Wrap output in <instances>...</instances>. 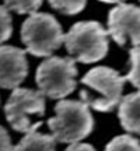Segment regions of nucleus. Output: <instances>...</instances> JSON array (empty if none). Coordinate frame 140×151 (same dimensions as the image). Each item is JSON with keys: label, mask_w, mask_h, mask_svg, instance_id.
Returning a JSON list of instances; mask_svg holds the SVG:
<instances>
[{"label": "nucleus", "mask_w": 140, "mask_h": 151, "mask_svg": "<svg viewBox=\"0 0 140 151\" xmlns=\"http://www.w3.org/2000/svg\"><path fill=\"white\" fill-rule=\"evenodd\" d=\"M125 81L126 77L111 67H94L81 78L86 87L80 91L81 101L98 112H111L122 101Z\"/></svg>", "instance_id": "f257e3e1"}, {"label": "nucleus", "mask_w": 140, "mask_h": 151, "mask_svg": "<svg viewBox=\"0 0 140 151\" xmlns=\"http://www.w3.org/2000/svg\"><path fill=\"white\" fill-rule=\"evenodd\" d=\"M55 140L76 144L86 139L94 129L90 106L83 101L62 99L55 106V116L48 120Z\"/></svg>", "instance_id": "f03ea898"}, {"label": "nucleus", "mask_w": 140, "mask_h": 151, "mask_svg": "<svg viewBox=\"0 0 140 151\" xmlns=\"http://www.w3.org/2000/svg\"><path fill=\"white\" fill-rule=\"evenodd\" d=\"M21 41L31 55L37 58H51L65 42V35L53 16L37 11L22 22Z\"/></svg>", "instance_id": "7ed1b4c3"}, {"label": "nucleus", "mask_w": 140, "mask_h": 151, "mask_svg": "<svg viewBox=\"0 0 140 151\" xmlns=\"http://www.w3.org/2000/svg\"><path fill=\"white\" fill-rule=\"evenodd\" d=\"M65 45L76 62L94 63L108 53V32L98 21L76 22L65 35Z\"/></svg>", "instance_id": "20e7f679"}, {"label": "nucleus", "mask_w": 140, "mask_h": 151, "mask_svg": "<svg viewBox=\"0 0 140 151\" xmlns=\"http://www.w3.org/2000/svg\"><path fill=\"white\" fill-rule=\"evenodd\" d=\"M77 67L71 58L51 56L38 66L35 81L39 91L52 99H62L74 91Z\"/></svg>", "instance_id": "39448f33"}, {"label": "nucleus", "mask_w": 140, "mask_h": 151, "mask_svg": "<svg viewBox=\"0 0 140 151\" xmlns=\"http://www.w3.org/2000/svg\"><path fill=\"white\" fill-rule=\"evenodd\" d=\"M4 113L13 129L27 134L42 124L34 119L45 115V95L30 88H16L6 102Z\"/></svg>", "instance_id": "423d86ee"}, {"label": "nucleus", "mask_w": 140, "mask_h": 151, "mask_svg": "<svg viewBox=\"0 0 140 151\" xmlns=\"http://www.w3.org/2000/svg\"><path fill=\"white\" fill-rule=\"evenodd\" d=\"M108 34L121 46H140V7L126 3L113 7L108 16Z\"/></svg>", "instance_id": "0eeeda50"}, {"label": "nucleus", "mask_w": 140, "mask_h": 151, "mask_svg": "<svg viewBox=\"0 0 140 151\" xmlns=\"http://www.w3.org/2000/svg\"><path fill=\"white\" fill-rule=\"evenodd\" d=\"M28 74L25 50L16 46H0V88L16 90Z\"/></svg>", "instance_id": "6e6552de"}, {"label": "nucleus", "mask_w": 140, "mask_h": 151, "mask_svg": "<svg viewBox=\"0 0 140 151\" xmlns=\"http://www.w3.org/2000/svg\"><path fill=\"white\" fill-rule=\"evenodd\" d=\"M119 120L126 132L140 134V91L122 98L119 104Z\"/></svg>", "instance_id": "1a4fd4ad"}, {"label": "nucleus", "mask_w": 140, "mask_h": 151, "mask_svg": "<svg viewBox=\"0 0 140 151\" xmlns=\"http://www.w3.org/2000/svg\"><path fill=\"white\" fill-rule=\"evenodd\" d=\"M14 151H56V140L53 136L31 130L14 147Z\"/></svg>", "instance_id": "9d476101"}, {"label": "nucleus", "mask_w": 140, "mask_h": 151, "mask_svg": "<svg viewBox=\"0 0 140 151\" xmlns=\"http://www.w3.org/2000/svg\"><path fill=\"white\" fill-rule=\"evenodd\" d=\"M105 151H140V141L130 134L116 136L107 144Z\"/></svg>", "instance_id": "9b49d317"}, {"label": "nucleus", "mask_w": 140, "mask_h": 151, "mask_svg": "<svg viewBox=\"0 0 140 151\" xmlns=\"http://www.w3.org/2000/svg\"><path fill=\"white\" fill-rule=\"evenodd\" d=\"M43 0H4L6 7L18 14H34L42 6Z\"/></svg>", "instance_id": "f8f14e48"}, {"label": "nucleus", "mask_w": 140, "mask_h": 151, "mask_svg": "<svg viewBox=\"0 0 140 151\" xmlns=\"http://www.w3.org/2000/svg\"><path fill=\"white\" fill-rule=\"evenodd\" d=\"M130 70L125 76L126 81H130L132 86L140 90V46H135L129 50Z\"/></svg>", "instance_id": "ddd939ff"}, {"label": "nucleus", "mask_w": 140, "mask_h": 151, "mask_svg": "<svg viewBox=\"0 0 140 151\" xmlns=\"http://www.w3.org/2000/svg\"><path fill=\"white\" fill-rule=\"evenodd\" d=\"M48 1L55 10L69 16L80 13L87 4V0H48Z\"/></svg>", "instance_id": "4468645a"}, {"label": "nucleus", "mask_w": 140, "mask_h": 151, "mask_svg": "<svg viewBox=\"0 0 140 151\" xmlns=\"http://www.w3.org/2000/svg\"><path fill=\"white\" fill-rule=\"evenodd\" d=\"M13 32V22L9 9L6 6H0V43L6 42L11 37Z\"/></svg>", "instance_id": "2eb2a0df"}, {"label": "nucleus", "mask_w": 140, "mask_h": 151, "mask_svg": "<svg viewBox=\"0 0 140 151\" xmlns=\"http://www.w3.org/2000/svg\"><path fill=\"white\" fill-rule=\"evenodd\" d=\"M0 151H14L10 136L3 126H0Z\"/></svg>", "instance_id": "dca6fc26"}, {"label": "nucleus", "mask_w": 140, "mask_h": 151, "mask_svg": "<svg viewBox=\"0 0 140 151\" xmlns=\"http://www.w3.org/2000/svg\"><path fill=\"white\" fill-rule=\"evenodd\" d=\"M65 151H95V148L87 143H76V144H70Z\"/></svg>", "instance_id": "f3484780"}, {"label": "nucleus", "mask_w": 140, "mask_h": 151, "mask_svg": "<svg viewBox=\"0 0 140 151\" xmlns=\"http://www.w3.org/2000/svg\"><path fill=\"white\" fill-rule=\"evenodd\" d=\"M100 1H104V3H123L125 0H100Z\"/></svg>", "instance_id": "a211bd4d"}]
</instances>
